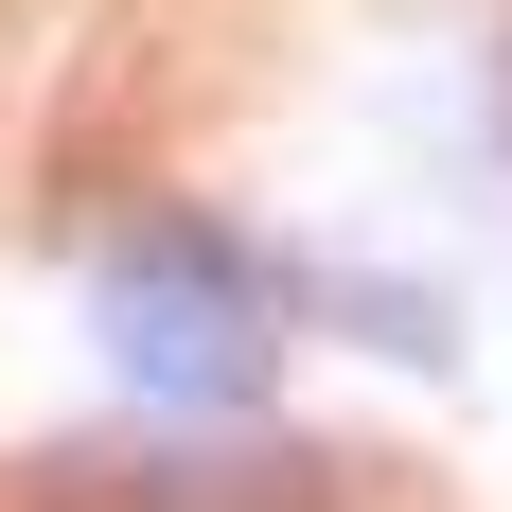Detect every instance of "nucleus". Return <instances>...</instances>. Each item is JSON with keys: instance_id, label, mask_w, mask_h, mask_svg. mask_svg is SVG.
<instances>
[{"instance_id": "obj_1", "label": "nucleus", "mask_w": 512, "mask_h": 512, "mask_svg": "<svg viewBox=\"0 0 512 512\" xmlns=\"http://www.w3.org/2000/svg\"><path fill=\"white\" fill-rule=\"evenodd\" d=\"M89 354L142 424H265L283 407V336H301V248H248L212 212H106L71 248Z\"/></svg>"}, {"instance_id": "obj_2", "label": "nucleus", "mask_w": 512, "mask_h": 512, "mask_svg": "<svg viewBox=\"0 0 512 512\" xmlns=\"http://www.w3.org/2000/svg\"><path fill=\"white\" fill-rule=\"evenodd\" d=\"M301 318H336V336H371V354H407V371H442V354H460L442 283H407V265H389V283H354V265H318V248H301Z\"/></svg>"}]
</instances>
